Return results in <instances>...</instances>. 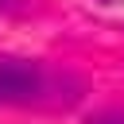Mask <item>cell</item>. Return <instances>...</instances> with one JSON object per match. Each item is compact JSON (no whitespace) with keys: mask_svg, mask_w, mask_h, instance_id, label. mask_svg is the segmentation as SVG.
I'll list each match as a JSON object with an SVG mask.
<instances>
[{"mask_svg":"<svg viewBox=\"0 0 124 124\" xmlns=\"http://www.w3.org/2000/svg\"><path fill=\"white\" fill-rule=\"evenodd\" d=\"M50 93V74L35 58L0 54V105H35Z\"/></svg>","mask_w":124,"mask_h":124,"instance_id":"cell-1","label":"cell"},{"mask_svg":"<svg viewBox=\"0 0 124 124\" xmlns=\"http://www.w3.org/2000/svg\"><path fill=\"white\" fill-rule=\"evenodd\" d=\"M81 124H124V108H97V112H89Z\"/></svg>","mask_w":124,"mask_h":124,"instance_id":"cell-2","label":"cell"},{"mask_svg":"<svg viewBox=\"0 0 124 124\" xmlns=\"http://www.w3.org/2000/svg\"><path fill=\"white\" fill-rule=\"evenodd\" d=\"M97 4H105V8H120L124 0H97Z\"/></svg>","mask_w":124,"mask_h":124,"instance_id":"cell-3","label":"cell"}]
</instances>
